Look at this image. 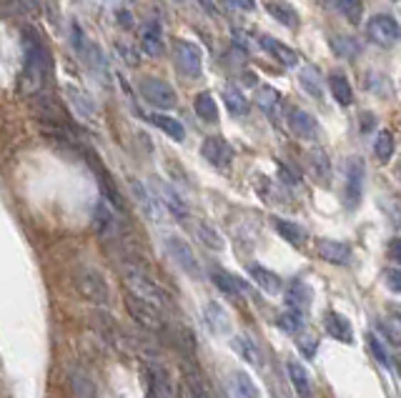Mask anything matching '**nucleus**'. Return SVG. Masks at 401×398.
I'll use <instances>...</instances> for the list:
<instances>
[{
    "instance_id": "nucleus-1",
    "label": "nucleus",
    "mask_w": 401,
    "mask_h": 398,
    "mask_svg": "<svg viewBox=\"0 0 401 398\" xmlns=\"http://www.w3.org/2000/svg\"><path fill=\"white\" fill-rule=\"evenodd\" d=\"M23 71H21V88L23 96H41L43 86L48 81V73H51V58H48V48L41 41L36 31L26 28L23 31Z\"/></svg>"
},
{
    "instance_id": "nucleus-2",
    "label": "nucleus",
    "mask_w": 401,
    "mask_h": 398,
    "mask_svg": "<svg viewBox=\"0 0 401 398\" xmlns=\"http://www.w3.org/2000/svg\"><path fill=\"white\" fill-rule=\"evenodd\" d=\"M123 283H126V288H128V293H133V296L153 303V306H158L161 311L171 306L168 293H166L163 288H161L158 283L148 276V273L138 271V268H123Z\"/></svg>"
},
{
    "instance_id": "nucleus-3",
    "label": "nucleus",
    "mask_w": 401,
    "mask_h": 398,
    "mask_svg": "<svg viewBox=\"0 0 401 398\" xmlns=\"http://www.w3.org/2000/svg\"><path fill=\"white\" fill-rule=\"evenodd\" d=\"M71 41H73V48H76L78 58L83 61V66L91 68L93 76H96V78H101L103 83H108V63H106V58H103V53H101V48H98L93 41H88L81 26H73Z\"/></svg>"
},
{
    "instance_id": "nucleus-4",
    "label": "nucleus",
    "mask_w": 401,
    "mask_h": 398,
    "mask_svg": "<svg viewBox=\"0 0 401 398\" xmlns=\"http://www.w3.org/2000/svg\"><path fill=\"white\" fill-rule=\"evenodd\" d=\"M76 288L86 301L96 303V306H106L111 298L108 283H106L103 273L96 268H81L76 273Z\"/></svg>"
},
{
    "instance_id": "nucleus-5",
    "label": "nucleus",
    "mask_w": 401,
    "mask_h": 398,
    "mask_svg": "<svg viewBox=\"0 0 401 398\" xmlns=\"http://www.w3.org/2000/svg\"><path fill=\"white\" fill-rule=\"evenodd\" d=\"M364 175H366V163L361 155H351L346 160V173H344V205L354 210L361 203V193H364Z\"/></svg>"
},
{
    "instance_id": "nucleus-6",
    "label": "nucleus",
    "mask_w": 401,
    "mask_h": 398,
    "mask_svg": "<svg viewBox=\"0 0 401 398\" xmlns=\"http://www.w3.org/2000/svg\"><path fill=\"white\" fill-rule=\"evenodd\" d=\"M126 311H128L131 318H133L138 326H143L146 331L161 333L166 328L163 316H161V308L148 301H143V298L133 296V293H126Z\"/></svg>"
},
{
    "instance_id": "nucleus-7",
    "label": "nucleus",
    "mask_w": 401,
    "mask_h": 398,
    "mask_svg": "<svg viewBox=\"0 0 401 398\" xmlns=\"http://www.w3.org/2000/svg\"><path fill=\"white\" fill-rule=\"evenodd\" d=\"M173 63L186 78H198L203 73V51L193 41H178L173 43Z\"/></svg>"
},
{
    "instance_id": "nucleus-8",
    "label": "nucleus",
    "mask_w": 401,
    "mask_h": 398,
    "mask_svg": "<svg viewBox=\"0 0 401 398\" xmlns=\"http://www.w3.org/2000/svg\"><path fill=\"white\" fill-rule=\"evenodd\" d=\"M138 93L143 96V101L153 108H173L176 103H178V96H176L173 86L166 83L163 78H156V76L141 78Z\"/></svg>"
},
{
    "instance_id": "nucleus-9",
    "label": "nucleus",
    "mask_w": 401,
    "mask_h": 398,
    "mask_svg": "<svg viewBox=\"0 0 401 398\" xmlns=\"http://www.w3.org/2000/svg\"><path fill=\"white\" fill-rule=\"evenodd\" d=\"M128 185H131V193H133L136 203H138L141 213L148 220H153V223H161L168 210H166L163 200L153 193V188H148L143 180H136V178H128Z\"/></svg>"
},
{
    "instance_id": "nucleus-10",
    "label": "nucleus",
    "mask_w": 401,
    "mask_h": 398,
    "mask_svg": "<svg viewBox=\"0 0 401 398\" xmlns=\"http://www.w3.org/2000/svg\"><path fill=\"white\" fill-rule=\"evenodd\" d=\"M166 248H168L171 258L178 263V268L183 273H188L191 278H198L200 276V265L196 260V253L188 243H186L181 235H166Z\"/></svg>"
},
{
    "instance_id": "nucleus-11",
    "label": "nucleus",
    "mask_w": 401,
    "mask_h": 398,
    "mask_svg": "<svg viewBox=\"0 0 401 398\" xmlns=\"http://www.w3.org/2000/svg\"><path fill=\"white\" fill-rule=\"evenodd\" d=\"M286 123H288V131L296 136L298 141H316L319 138V123H316V118L311 116L309 111H304V108H288L286 113Z\"/></svg>"
},
{
    "instance_id": "nucleus-12",
    "label": "nucleus",
    "mask_w": 401,
    "mask_h": 398,
    "mask_svg": "<svg viewBox=\"0 0 401 398\" xmlns=\"http://www.w3.org/2000/svg\"><path fill=\"white\" fill-rule=\"evenodd\" d=\"M366 33H369V41L381 48L394 46V43L401 38L399 23H396L391 16H374L369 21V26H366Z\"/></svg>"
},
{
    "instance_id": "nucleus-13",
    "label": "nucleus",
    "mask_w": 401,
    "mask_h": 398,
    "mask_svg": "<svg viewBox=\"0 0 401 398\" xmlns=\"http://www.w3.org/2000/svg\"><path fill=\"white\" fill-rule=\"evenodd\" d=\"M151 398H176V383L171 371L158 361H148Z\"/></svg>"
},
{
    "instance_id": "nucleus-14",
    "label": "nucleus",
    "mask_w": 401,
    "mask_h": 398,
    "mask_svg": "<svg viewBox=\"0 0 401 398\" xmlns=\"http://www.w3.org/2000/svg\"><path fill=\"white\" fill-rule=\"evenodd\" d=\"M200 153H203V158H206L213 168H228L233 160V148L228 146L226 138H221V136H208V138L203 141V146H200Z\"/></svg>"
},
{
    "instance_id": "nucleus-15",
    "label": "nucleus",
    "mask_w": 401,
    "mask_h": 398,
    "mask_svg": "<svg viewBox=\"0 0 401 398\" xmlns=\"http://www.w3.org/2000/svg\"><path fill=\"white\" fill-rule=\"evenodd\" d=\"M151 188H153V193L163 200L166 210H168L171 215H176V218H181V220L188 218V205H186V200L181 198L178 193H176L173 185L163 183V180H153V183H151Z\"/></svg>"
},
{
    "instance_id": "nucleus-16",
    "label": "nucleus",
    "mask_w": 401,
    "mask_h": 398,
    "mask_svg": "<svg viewBox=\"0 0 401 398\" xmlns=\"http://www.w3.org/2000/svg\"><path fill=\"white\" fill-rule=\"evenodd\" d=\"M316 253L324 260L334 265H346L351 260V248L344 240H334V238H319L316 240Z\"/></svg>"
},
{
    "instance_id": "nucleus-17",
    "label": "nucleus",
    "mask_w": 401,
    "mask_h": 398,
    "mask_svg": "<svg viewBox=\"0 0 401 398\" xmlns=\"http://www.w3.org/2000/svg\"><path fill=\"white\" fill-rule=\"evenodd\" d=\"M138 38H141V48H143V53H148L151 58H161L166 51L163 46V31H161V26L156 21H148L141 26L138 31Z\"/></svg>"
},
{
    "instance_id": "nucleus-18",
    "label": "nucleus",
    "mask_w": 401,
    "mask_h": 398,
    "mask_svg": "<svg viewBox=\"0 0 401 398\" xmlns=\"http://www.w3.org/2000/svg\"><path fill=\"white\" fill-rule=\"evenodd\" d=\"M258 46H261L271 58H276L281 66H286V68L298 66V53L293 51V48H288L286 43L276 41V38H271V36H261L258 38Z\"/></svg>"
},
{
    "instance_id": "nucleus-19",
    "label": "nucleus",
    "mask_w": 401,
    "mask_h": 398,
    "mask_svg": "<svg viewBox=\"0 0 401 398\" xmlns=\"http://www.w3.org/2000/svg\"><path fill=\"white\" fill-rule=\"evenodd\" d=\"M286 371H288L291 386H293V391H296L298 398H314V386H311L309 371H306L301 363H298V361H288Z\"/></svg>"
},
{
    "instance_id": "nucleus-20",
    "label": "nucleus",
    "mask_w": 401,
    "mask_h": 398,
    "mask_svg": "<svg viewBox=\"0 0 401 398\" xmlns=\"http://www.w3.org/2000/svg\"><path fill=\"white\" fill-rule=\"evenodd\" d=\"M248 276L253 278V283H256L261 291L271 293V296H276V293L281 291V286H283L281 276H278V273L268 271V268H263V265H258V263L248 265Z\"/></svg>"
},
{
    "instance_id": "nucleus-21",
    "label": "nucleus",
    "mask_w": 401,
    "mask_h": 398,
    "mask_svg": "<svg viewBox=\"0 0 401 398\" xmlns=\"http://www.w3.org/2000/svg\"><path fill=\"white\" fill-rule=\"evenodd\" d=\"M91 165H93V170H96V180H98V185H101V190H103V198L108 200L113 208H121V210H126V203H123V198H121V193L116 190V185H113V180L108 178V173H106V168L101 163H96L93 160V155H91Z\"/></svg>"
},
{
    "instance_id": "nucleus-22",
    "label": "nucleus",
    "mask_w": 401,
    "mask_h": 398,
    "mask_svg": "<svg viewBox=\"0 0 401 398\" xmlns=\"http://www.w3.org/2000/svg\"><path fill=\"white\" fill-rule=\"evenodd\" d=\"M309 170L314 173V178L319 180L321 185L331 183V160H329V153H326L324 148L309 150Z\"/></svg>"
},
{
    "instance_id": "nucleus-23",
    "label": "nucleus",
    "mask_w": 401,
    "mask_h": 398,
    "mask_svg": "<svg viewBox=\"0 0 401 398\" xmlns=\"http://www.w3.org/2000/svg\"><path fill=\"white\" fill-rule=\"evenodd\" d=\"M286 306L298 313H306L311 306V288L304 281H293L286 291Z\"/></svg>"
},
{
    "instance_id": "nucleus-24",
    "label": "nucleus",
    "mask_w": 401,
    "mask_h": 398,
    "mask_svg": "<svg viewBox=\"0 0 401 398\" xmlns=\"http://www.w3.org/2000/svg\"><path fill=\"white\" fill-rule=\"evenodd\" d=\"M231 348L238 353V358L246 363H251V366H263V353L261 348L256 346V341H251L248 336H236L231 341Z\"/></svg>"
},
{
    "instance_id": "nucleus-25",
    "label": "nucleus",
    "mask_w": 401,
    "mask_h": 398,
    "mask_svg": "<svg viewBox=\"0 0 401 398\" xmlns=\"http://www.w3.org/2000/svg\"><path fill=\"white\" fill-rule=\"evenodd\" d=\"M324 326H326V331H329V336H334V338H339V341H344V343H351L354 341V331H351V323L346 321L341 313H336V311H329L324 316Z\"/></svg>"
},
{
    "instance_id": "nucleus-26",
    "label": "nucleus",
    "mask_w": 401,
    "mask_h": 398,
    "mask_svg": "<svg viewBox=\"0 0 401 398\" xmlns=\"http://www.w3.org/2000/svg\"><path fill=\"white\" fill-rule=\"evenodd\" d=\"M298 83H301V88H304L311 98H316V101H321V98H324V83H321V71H319V68L304 66L301 71H298Z\"/></svg>"
},
{
    "instance_id": "nucleus-27",
    "label": "nucleus",
    "mask_w": 401,
    "mask_h": 398,
    "mask_svg": "<svg viewBox=\"0 0 401 398\" xmlns=\"http://www.w3.org/2000/svg\"><path fill=\"white\" fill-rule=\"evenodd\" d=\"M148 118H151V123H153V126H158L171 141H178V143H183V141H186V128H183V123H181L178 118L163 116V113H151Z\"/></svg>"
},
{
    "instance_id": "nucleus-28",
    "label": "nucleus",
    "mask_w": 401,
    "mask_h": 398,
    "mask_svg": "<svg viewBox=\"0 0 401 398\" xmlns=\"http://www.w3.org/2000/svg\"><path fill=\"white\" fill-rule=\"evenodd\" d=\"M273 228L278 230V235H281L283 240H288V243L296 245V248H301V245L306 243V230L298 223H293V220L273 218Z\"/></svg>"
},
{
    "instance_id": "nucleus-29",
    "label": "nucleus",
    "mask_w": 401,
    "mask_h": 398,
    "mask_svg": "<svg viewBox=\"0 0 401 398\" xmlns=\"http://www.w3.org/2000/svg\"><path fill=\"white\" fill-rule=\"evenodd\" d=\"M66 96H68V101H71L73 111H76L81 118H86V121H91V118L96 116V106H93V101L86 96V93L81 91V88H76V86H66Z\"/></svg>"
},
{
    "instance_id": "nucleus-30",
    "label": "nucleus",
    "mask_w": 401,
    "mask_h": 398,
    "mask_svg": "<svg viewBox=\"0 0 401 398\" xmlns=\"http://www.w3.org/2000/svg\"><path fill=\"white\" fill-rule=\"evenodd\" d=\"M329 88H331V93H334V101L339 103V106L346 108V106L354 103V91H351V83L346 81L344 73H331Z\"/></svg>"
},
{
    "instance_id": "nucleus-31",
    "label": "nucleus",
    "mask_w": 401,
    "mask_h": 398,
    "mask_svg": "<svg viewBox=\"0 0 401 398\" xmlns=\"http://www.w3.org/2000/svg\"><path fill=\"white\" fill-rule=\"evenodd\" d=\"M193 108H196V116H198L200 121L218 123V106H216V101H213V96L208 91H200L198 96H196Z\"/></svg>"
},
{
    "instance_id": "nucleus-32",
    "label": "nucleus",
    "mask_w": 401,
    "mask_h": 398,
    "mask_svg": "<svg viewBox=\"0 0 401 398\" xmlns=\"http://www.w3.org/2000/svg\"><path fill=\"white\" fill-rule=\"evenodd\" d=\"M193 230H196V235H198V240L206 248H211V250H223V235L218 233L216 228H213L211 223H206V220H196L193 223Z\"/></svg>"
},
{
    "instance_id": "nucleus-33",
    "label": "nucleus",
    "mask_w": 401,
    "mask_h": 398,
    "mask_svg": "<svg viewBox=\"0 0 401 398\" xmlns=\"http://www.w3.org/2000/svg\"><path fill=\"white\" fill-rule=\"evenodd\" d=\"M223 103H226V108L233 113V116H248V111H251V103H248V98L243 96L236 86L223 88Z\"/></svg>"
},
{
    "instance_id": "nucleus-34",
    "label": "nucleus",
    "mask_w": 401,
    "mask_h": 398,
    "mask_svg": "<svg viewBox=\"0 0 401 398\" xmlns=\"http://www.w3.org/2000/svg\"><path fill=\"white\" fill-rule=\"evenodd\" d=\"M329 43H331V51H334L339 58H344V61H354V58L361 53L359 41L351 36H331Z\"/></svg>"
},
{
    "instance_id": "nucleus-35",
    "label": "nucleus",
    "mask_w": 401,
    "mask_h": 398,
    "mask_svg": "<svg viewBox=\"0 0 401 398\" xmlns=\"http://www.w3.org/2000/svg\"><path fill=\"white\" fill-rule=\"evenodd\" d=\"M211 281L216 283V286L221 288L223 293H228V296H238V293L246 291V286L241 283V278L231 276V273L223 271V268H213V271H211Z\"/></svg>"
},
{
    "instance_id": "nucleus-36",
    "label": "nucleus",
    "mask_w": 401,
    "mask_h": 398,
    "mask_svg": "<svg viewBox=\"0 0 401 398\" xmlns=\"http://www.w3.org/2000/svg\"><path fill=\"white\" fill-rule=\"evenodd\" d=\"M394 150H396L394 133H391V131H379V133H376V141H374V155H376V160H379L381 165L389 163V160L394 158Z\"/></svg>"
},
{
    "instance_id": "nucleus-37",
    "label": "nucleus",
    "mask_w": 401,
    "mask_h": 398,
    "mask_svg": "<svg viewBox=\"0 0 401 398\" xmlns=\"http://www.w3.org/2000/svg\"><path fill=\"white\" fill-rule=\"evenodd\" d=\"M256 103L268 118H273L278 111V103H281V93L271 86H258L256 88Z\"/></svg>"
},
{
    "instance_id": "nucleus-38",
    "label": "nucleus",
    "mask_w": 401,
    "mask_h": 398,
    "mask_svg": "<svg viewBox=\"0 0 401 398\" xmlns=\"http://www.w3.org/2000/svg\"><path fill=\"white\" fill-rule=\"evenodd\" d=\"M231 388H233V396L236 398H261L258 386L251 381V376L243 371H236L231 376Z\"/></svg>"
},
{
    "instance_id": "nucleus-39",
    "label": "nucleus",
    "mask_w": 401,
    "mask_h": 398,
    "mask_svg": "<svg viewBox=\"0 0 401 398\" xmlns=\"http://www.w3.org/2000/svg\"><path fill=\"white\" fill-rule=\"evenodd\" d=\"M266 11H268V16H271L273 21L281 23V26H286V28L298 26V13L293 11L291 6H286V3H273V0H268Z\"/></svg>"
},
{
    "instance_id": "nucleus-40",
    "label": "nucleus",
    "mask_w": 401,
    "mask_h": 398,
    "mask_svg": "<svg viewBox=\"0 0 401 398\" xmlns=\"http://www.w3.org/2000/svg\"><path fill=\"white\" fill-rule=\"evenodd\" d=\"M111 228H113V213L106 205V200H98L93 208V230H96V235H106Z\"/></svg>"
},
{
    "instance_id": "nucleus-41",
    "label": "nucleus",
    "mask_w": 401,
    "mask_h": 398,
    "mask_svg": "<svg viewBox=\"0 0 401 398\" xmlns=\"http://www.w3.org/2000/svg\"><path fill=\"white\" fill-rule=\"evenodd\" d=\"M334 6L339 8V13L351 26H359L361 18H364V0H334Z\"/></svg>"
},
{
    "instance_id": "nucleus-42",
    "label": "nucleus",
    "mask_w": 401,
    "mask_h": 398,
    "mask_svg": "<svg viewBox=\"0 0 401 398\" xmlns=\"http://www.w3.org/2000/svg\"><path fill=\"white\" fill-rule=\"evenodd\" d=\"M206 321H208V326H211L213 333H226L228 326H231L226 311H223L218 303H206Z\"/></svg>"
},
{
    "instance_id": "nucleus-43",
    "label": "nucleus",
    "mask_w": 401,
    "mask_h": 398,
    "mask_svg": "<svg viewBox=\"0 0 401 398\" xmlns=\"http://www.w3.org/2000/svg\"><path fill=\"white\" fill-rule=\"evenodd\" d=\"M278 326L283 328V331L288 333H298L301 328H304V313L293 311V308H288L286 313H281L278 316Z\"/></svg>"
},
{
    "instance_id": "nucleus-44",
    "label": "nucleus",
    "mask_w": 401,
    "mask_h": 398,
    "mask_svg": "<svg viewBox=\"0 0 401 398\" xmlns=\"http://www.w3.org/2000/svg\"><path fill=\"white\" fill-rule=\"evenodd\" d=\"M71 386H73V396L76 398H93V386L83 373H78V371L71 373Z\"/></svg>"
},
{
    "instance_id": "nucleus-45",
    "label": "nucleus",
    "mask_w": 401,
    "mask_h": 398,
    "mask_svg": "<svg viewBox=\"0 0 401 398\" xmlns=\"http://www.w3.org/2000/svg\"><path fill=\"white\" fill-rule=\"evenodd\" d=\"M366 341H369V348H371V353H374V356L379 358V361L384 363V366H389V353H386L384 343H381L379 338L374 336V333H371V336L366 338Z\"/></svg>"
},
{
    "instance_id": "nucleus-46",
    "label": "nucleus",
    "mask_w": 401,
    "mask_h": 398,
    "mask_svg": "<svg viewBox=\"0 0 401 398\" xmlns=\"http://www.w3.org/2000/svg\"><path fill=\"white\" fill-rule=\"evenodd\" d=\"M116 51L121 53V58H123V61L128 63L131 68H136V66H138V56H133L136 51L128 46V43H116Z\"/></svg>"
},
{
    "instance_id": "nucleus-47",
    "label": "nucleus",
    "mask_w": 401,
    "mask_h": 398,
    "mask_svg": "<svg viewBox=\"0 0 401 398\" xmlns=\"http://www.w3.org/2000/svg\"><path fill=\"white\" fill-rule=\"evenodd\" d=\"M278 178H281L283 183H288V185H296V183H301V175H296V173H293V170L288 168L286 163H278Z\"/></svg>"
},
{
    "instance_id": "nucleus-48",
    "label": "nucleus",
    "mask_w": 401,
    "mask_h": 398,
    "mask_svg": "<svg viewBox=\"0 0 401 398\" xmlns=\"http://www.w3.org/2000/svg\"><path fill=\"white\" fill-rule=\"evenodd\" d=\"M384 281H386V286L391 288V291H396V293H401V271H386L384 273Z\"/></svg>"
},
{
    "instance_id": "nucleus-49",
    "label": "nucleus",
    "mask_w": 401,
    "mask_h": 398,
    "mask_svg": "<svg viewBox=\"0 0 401 398\" xmlns=\"http://www.w3.org/2000/svg\"><path fill=\"white\" fill-rule=\"evenodd\" d=\"M228 6L236 8L238 13H253L256 11V0H228Z\"/></svg>"
},
{
    "instance_id": "nucleus-50",
    "label": "nucleus",
    "mask_w": 401,
    "mask_h": 398,
    "mask_svg": "<svg viewBox=\"0 0 401 398\" xmlns=\"http://www.w3.org/2000/svg\"><path fill=\"white\" fill-rule=\"evenodd\" d=\"M298 343H301V346H304V351L311 356V353H314V348H316V343H319V341H316V338L309 333V336H304V338H301V341H298Z\"/></svg>"
},
{
    "instance_id": "nucleus-51",
    "label": "nucleus",
    "mask_w": 401,
    "mask_h": 398,
    "mask_svg": "<svg viewBox=\"0 0 401 398\" xmlns=\"http://www.w3.org/2000/svg\"><path fill=\"white\" fill-rule=\"evenodd\" d=\"M198 6H200V8H203V11H206V13H208V16H213V18H216V16H218V8H216V6H213V0H198Z\"/></svg>"
},
{
    "instance_id": "nucleus-52",
    "label": "nucleus",
    "mask_w": 401,
    "mask_h": 398,
    "mask_svg": "<svg viewBox=\"0 0 401 398\" xmlns=\"http://www.w3.org/2000/svg\"><path fill=\"white\" fill-rule=\"evenodd\" d=\"M391 258L401 265V240H394V243H391Z\"/></svg>"
},
{
    "instance_id": "nucleus-53",
    "label": "nucleus",
    "mask_w": 401,
    "mask_h": 398,
    "mask_svg": "<svg viewBox=\"0 0 401 398\" xmlns=\"http://www.w3.org/2000/svg\"><path fill=\"white\" fill-rule=\"evenodd\" d=\"M396 178L401 180V160H399V165H396Z\"/></svg>"
},
{
    "instance_id": "nucleus-54",
    "label": "nucleus",
    "mask_w": 401,
    "mask_h": 398,
    "mask_svg": "<svg viewBox=\"0 0 401 398\" xmlns=\"http://www.w3.org/2000/svg\"><path fill=\"white\" fill-rule=\"evenodd\" d=\"M178 3H181V0H178Z\"/></svg>"
}]
</instances>
